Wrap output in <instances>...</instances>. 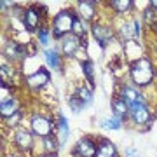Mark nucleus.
Here are the masks:
<instances>
[{
	"label": "nucleus",
	"mask_w": 157,
	"mask_h": 157,
	"mask_svg": "<svg viewBox=\"0 0 157 157\" xmlns=\"http://www.w3.org/2000/svg\"><path fill=\"white\" fill-rule=\"evenodd\" d=\"M129 75H131V80L136 87H147L152 80L155 78V68H154V63L147 58H138L131 63V68H129Z\"/></svg>",
	"instance_id": "obj_1"
},
{
	"label": "nucleus",
	"mask_w": 157,
	"mask_h": 157,
	"mask_svg": "<svg viewBox=\"0 0 157 157\" xmlns=\"http://www.w3.org/2000/svg\"><path fill=\"white\" fill-rule=\"evenodd\" d=\"M75 12L70 9H63L61 12H58L54 21H52V35L54 39H63L73 32V25H75Z\"/></svg>",
	"instance_id": "obj_2"
},
{
	"label": "nucleus",
	"mask_w": 157,
	"mask_h": 157,
	"mask_svg": "<svg viewBox=\"0 0 157 157\" xmlns=\"http://www.w3.org/2000/svg\"><path fill=\"white\" fill-rule=\"evenodd\" d=\"M129 119L136 126H147L152 122V112L148 108V103H138L129 107Z\"/></svg>",
	"instance_id": "obj_3"
},
{
	"label": "nucleus",
	"mask_w": 157,
	"mask_h": 157,
	"mask_svg": "<svg viewBox=\"0 0 157 157\" xmlns=\"http://www.w3.org/2000/svg\"><path fill=\"white\" fill-rule=\"evenodd\" d=\"M119 98L128 105V108L133 105H138V103H147L145 96L141 94V91L136 86H124L119 93Z\"/></svg>",
	"instance_id": "obj_4"
},
{
	"label": "nucleus",
	"mask_w": 157,
	"mask_h": 157,
	"mask_svg": "<svg viewBox=\"0 0 157 157\" xmlns=\"http://www.w3.org/2000/svg\"><path fill=\"white\" fill-rule=\"evenodd\" d=\"M91 32H93V35H94L96 42L105 49L107 45H110V42L113 40V32L110 26H107V25H101V23H93L91 25Z\"/></svg>",
	"instance_id": "obj_5"
},
{
	"label": "nucleus",
	"mask_w": 157,
	"mask_h": 157,
	"mask_svg": "<svg viewBox=\"0 0 157 157\" xmlns=\"http://www.w3.org/2000/svg\"><path fill=\"white\" fill-rule=\"evenodd\" d=\"M96 152H98V145L87 136L80 138L73 147V155L75 157H96Z\"/></svg>",
	"instance_id": "obj_6"
},
{
	"label": "nucleus",
	"mask_w": 157,
	"mask_h": 157,
	"mask_svg": "<svg viewBox=\"0 0 157 157\" xmlns=\"http://www.w3.org/2000/svg\"><path fill=\"white\" fill-rule=\"evenodd\" d=\"M32 131L37 136L47 138V136L52 135V122L44 115H33L32 117Z\"/></svg>",
	"instance_id": "obj_7"
},
{
	"label": "nucleus",
	"mask_w": 157,
	"mask_h": 157,
	"mask_svg": "<svg viewBox=\"0 0 157 157\" xmlns=\"http://www.w3.org/2000/svg\"><path fill=\"white\" fill-rule=\"evenodd\" d=\"M23 25L26 26L28 32H35V30L39 28L40 25V11L37 7H28L26 11L23 12Z\"/></svg>",
	"instance_id": "obj_8"
},
{
	"label": "nucleus",
	"mask_w": 157,
	"mask_h": 157,
	"mask_svg": "<svg viewBox=\"0 0 157 157\" xmlns=\"http://www.w3.org/2000/svg\"><path fill=\"white\" fill-rule=\"evenodd\" d=\"M78 47H80V39H78L77 35L70 33V35H67V37L61 39V51L67 58L75 56V52H77Z\"/></svg>",
	"instance_id": "obj_9"
},
{
	"label": "nucleus",
	"mask_w": 157,
	"mask_h": 157,
	"mask_svg": "<svg viewBox=\"0 0 157 157\" xmlns=\"http://www.w3.org/2000/svg\"><path fill=\"white\" fill-rule=\"evenodd\" d=\"M49 72L45 70V68H40V70H37L35 73H32V75H28L26 77V84L30 86V87H33V89H40V87H44L47 82H49Z\"/></svg>",
	"instance_id": "obj_10"
},
{
	"label": "nucleus",
	"mask_w": 157,
	"mask_h": 157,
	"mask_svg": "<svg viewBox=\"0 0 157 157\" xmlns=\"http://www.w3.org/2000/svg\"><path fill=\"white\" fill-rule=\"evenodd\" d=\"M14 143L21 150H32V147H33V136L26 129H17L16 135H14Z\"/></svg>",
	"instance_id": "obj_11"
},
{
	"label": "nucleus",
	"mask_w": 157,
	"mask_h": 157,
	"mask_svg": "<svg viewBox=\"0 0 157 157\" xmlns=\"http://www.w3.org/2000/svg\"><path fill=\"white\" fill-rule=\"evenodd\" d=\"M77 11H78V16L80 19H84V21H91V19H94L96 16V4L94 2H78L77 4Z\"/></svg>",
	"instance_id": "obj_12"
},
{
	"label": "nucleus",
	"mask_w": 157,
	"mask_h": 157,
	"mask_svg": "<svg viewBox=\"0 0 157 157\" xmlns=\"http://www.w3.org/2000/svg\"><path fill=\"white\" fill-rule=\"evenodd\" d=\"M96 157H119L117 155V148L110 140H100L98 143V152H96Z\"/></svg>",
	"instance_id": "obj_13"
},
{
	"label": "nucleus",
	"mask_w": 157,
	"mask_h": 157,
	"mask_svg": "<svg viewBox=\"0 0 157 157\" xmlns=\"http://www.w3.org/2000/svg\"><path fill=\"white\" fill-rule=\"evenodd\" d=\"M4 54H6L7 58H11V59H21L26 52H25V47H23V45H19L17 42H14V40H9L6 44Z\"/></svg>",
	"instance_id": "obj_14"
},
{
	"label": "nucleus",
	"mask_w": 157,
	"mask_h": 157,
	"mask_svg": "<svg viewBox=\"0 0 157 157\" xmlns=\"http://www.w3.org/2000/svg\"><path fill=\"white\" fill-rule=\"evenodd\" d=\"M17 112H19V103H17L16 98H11V100L0 103V113H2L4 119L12 117V115H16Z\"/></svg>",
	"instance_id": "obj_15"
},
{
	"label": "nucleus",
	"mask_w": 157,
	"mask_h": 157,
	"mask_svg": "<svg viewBox=\"0 0 157 157\" xmlns=\"http://www.w3.org/2000/svg\"><path fill=\"white\" fill-rule=\"evenodd\" d=\"M112 110H113V115L119 119H122V121L129 117V108L121 98H113L112 100Z\"/></svg>",
	"instance_id": "obj_16"
},
{
	"label": "nucleus",
	"mask_w": 157,
	"mask_h": 157,
	"mask_svg": "<svg viewBox=\"0 0 157 157\" xmlns=\"http://www.w3.org/2000/svg\"><path fill=\"white\" fill-rule=\"evenodd\" d=\"M44 56H45V61H47V65H49L51 68L61 70V58H59L56 49H45Z\"/></svg>",
	"instance_id": "obj_17"
},
{
	"label": "nucleus",
	"mask_w": 157,
	"mask_h": 157,
	"mask_svg": "<svg viewBox=\"0 0 157 157\" xmlns=\"http://www.w3.org/2000/svg\"><path fill=\"white\" fill-rule=\"evenodd\" d=\"M108 6L112 7L113 11L117 12V14H124V12H128V11H131L133 9V2L131 0H112Z\"/></svg>",
	"instance_id": "obj_18"
},
{
	"label": "nucleus",
	"mask_w": 157,
	"mask_h": 157,
	"mask_svg": "<svg viewBox=\"0 0 157 157\" xmlns=\"http://www.w3.org/2000/svg\"><path fill=\"white\" fill-rule=\"evenodd\" d=\"M80 67H82V73L84 77L87 78V82L91 84V87H94V68H93V61H80Z\"/></svg>",
	"instance_id": "obj_19"
},
{
	"label": "nucleus",
	"mask_w": 157,
	"mask_h": 157,
	"mask_svg": "<svg viewBox=\"0 0 157 157\" xmlns=\"http://www.w3.org/2000/svg\"><path fill=\"white\" fill-rule=\"evenodd\" d=\"M101 128H105V129H121L122 128V119H119V117H107V119H101V122H100Z\"/></svg>",
	"instance_id": "obj_20"
},
{
	"label": "nucleus",
	"mask_w": 157,
	"mask_h": 157,
	"mask_svg": "<svg viewBox=\"0 0 157 157\" xmlns=\"http://www.w3.org/2000/svg\"><path fill=\"white\" fill-rule=\"evenodd\" d=\"M77 96H78V100L82 101V103H84L86 107L93 103V91L87 89V87H84V86L77 89Z\"/></svg>",
	"instance_id": "obj_21"
},
{
	"label": "nucleus",
	"mask_w": 157,
	"mask_h": 157,
	"mask_svg": "<svg viewBox=\"0 0 157 157\" xmlns=\"http://www.w3.org/2000/svg\"><path fill=\"white\" fill-rule=\"evenodd\" d=\"M58 128H59V143H65L70 135V129H68V124H67V119L59 115V124H58Z\"/></svg>",
	"instance_id": "obj_22"
},
{
	"label": "nucleus",
	"mask_w": 157,
	"mask_h": 157,
	"mask_svg": "<svg viewBox=\"0 0 157 157\" xmlns=\"http://www.w3.org/2000/svg\"><path fill=\"white\" fill-rule=\"evenodd\" d=\"M73 35H77L78 39L80 37H84L86 33H87V26H86V21L84 19H80V17H77L75 19V25H73Z\"/></svg>",
	"instance_id": "obj_23"
},
{
	"label": "nucleus",
	"mask_w": 157,
	"mask_h": 157,
	"mask_svg": "<svg viewBox=\"0 0 157 157\" xmlns=\"http://www.w3.org/2000/svg\"><path fill=\"white\" fill-rule=\"evenodd\" d=\"M68 103H70V108H72V110H73V112H75V113H78V112H80V110H82V108L86 107L84 103H82V101L78 100V96H77V94H73L72 98L68 100Z\"/></svg>",
	"instance_id": "obj_24"
},
{
	"label": "nucleus",
	"mask_w": 157,
	"mask_h": 157,
	"mask_svg": "<svg viewBox=\"0 0 157 157\" xmlns=\"http://www.w3.org/2000/svg\"><path fill=\"white\" fill-rule=\"evenodd\" d=\"M44 145H45V150L49 152V154H54L56 148H58V141H56L54 136L51 135V136H47V138H44Z\"/></svg>",
	"instance_id": "obj_25"
},
{
	"label": "nucleus",
	"mask_w": 157,
	"mask_h": 157,
	"mask_svg": "<svg viewBox=\"0 0 157 157\" xmlns=\"http://www.w3.org/2000/svg\"><path fill=\"white\" fill-rule=\"evenodd\" d=\"M37 35H39V42L42 45H44V47H47V45H49V32H47V30L45 28H40L39 32H37Z\"/></svg>",
	"instance_id": "obj_26"
},
{
	"label": "nucleus",
	"mask_w": 157,
	"mask_h": 157,
	"mask_svg": "<svg viewBox=\"0 0 157 157\" xmlns=\"http://www.w3.org/2000/svg\"><path fill=\"white\" fill-rule=\"evenodd\" d=\"M154 14H155V11H154V9H147L145 11V19H147V23H150L152 19H154Z\"/></svg>",
	"instance_id": "obj_27"
},
{
	"label": "nucleus",
	"mask_w": 157,
	"mask_h": 157,
	"mask_svg": "<svg viewBox=\"0 0 157 157\" xmlns=\"http://www.w3.org/2000/svg\"><path fill=\"white\" fill-rule=\"evenodd\" d=\"M19 121V112L16 113V115H12V117H9V121H7V124L9 126H16V122Z\"/></svg>",
	"instance_id": "obj_28"
},
{
	"label": "nucleus",
	"mask_w": 157,
	"mask_h": 157,
	"mask_svg": "<svg viewBox=\"0 0 157 157\" xmlns=\"http://www.w3.org/2000/svg\"><path fill=\"white\" fill-rule=\"evenodd\" d=\"M126 157H138L136 155V150L133 148V147H129L128 150H126Z\"/></svg>",
	"instance_id": "obj_29"
},
{
	"label": "nucleus",
	"mask_w": 157,
	"mask_h": 157,
	"mask_svg": "<svg viewBox=\"0 0 157 157\" xmlns=\"http://www.w3.org/2000/svg\"><path fill=\"white\" fill-rule=\"evenodd\" d=\"M150 7H152V9H154V11L157 12V2H152V4H150Z\"/></svg>",
	"instance_id": "obj_30"
},
{
	"label": "nucleus",
	"mask_w": 157,
	"mask_h": 157,
	"mask_svg": "<svg viewBox=\"0 0 157 157\" xmlns=\"http://www.w3.org/2000/svg\"><path fill=\"white\" fill-rule=\"evenodd\" d=\"M40 157H56V154H44V155H40Z\"/></svg>",
	"instance_id": "obj_31"
},
{
	"label": "nucleus",
	"mask_w": 157,
	"mask_h": 157,
	"mask_svg": "<svg viewBox=\"0 0 157 157\" xmlns=\"http://www.w3.org/2000/svg\"><path fill=\"white\" fill-rule=\"evenodd\" d=\"M155 77H157V75H155Z\"/></svg>",
	"instance_id": "obj_32"
}]
</instances>
